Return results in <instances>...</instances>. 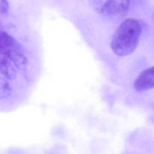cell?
Masks as SVG:
<instances>
[{"label": "cell", "mask_w": 154, "mask_h": 154, "mask_svg": "<svg viewBox=\"0 0 154 154\" xmlns=\"http://www.w3.org/2000/svg\"><path fill=\"white\" fill-rule=\"evenodd\" d=\"M0 73L9 80H13L16 76V71L13 63L7 57L0 61Z\"/></svg>", "instance_id": "5"}, {"label": "cell", "mask_w": 154, "mask_h": 154, "mask_svg": "<svg viewBox=\"0 0 154 154\" xmlns=\"http://www.w3.org/2000/svg\"><path fill=\"white\" fill-rule=\"evenodd\" d=\"M0 45L15 67L25 69L27 60L18 42L5 32L0 31Z\"/></svg>", "instance_id": "2"}, {"label": "cell", "mask_w": 154, "mask_h": 154, "mask_svg": "<svg viewBox=\"0 0 154 154\" xmlns=\"http://www.w3.org/2000/svg\"><path fill=\"white\" fill-rule=\"evenodd\" d=\"M6 57H8L6 55L5 52L3 49L2 48V47L0 45V61Z\"/></svg>", "instance_id": "8"}, {"label": "cell", "mask_w": 154, "mask_h": 154, "mask_svg": "<svg viewBox=\"0 0 154 154\" xmlns=\"http://www.w3.org/2000/svg\"><path fill=\"white\" fill-rule=\"evenodd\" d=\"M11 88L8 82L0 78V99L6 98L11 95Z\"/></svg>", "instance_id": "6"}, {"label": "cell", "mask_w": 154, "mask_h": 154, "mask_svg": "<svg viewBox=\"0 0 154 154\" xmlns=\"http://www.w3.org/2000/svg\"><path fill=\"white\" fill-rule=\"evenodd\" d=\"M130 0H107L101 5L100 11L112 17L125 14L129 8Z\"/></svg>", "instance_id": "3"}, {"label": "cell", "mask_w": 154, "mask_h": 154, "mask_svg": "<svg viewBox=\"0 0 154 154\" xmlns=\"http://www.w3.org/2000/svg\"><path fill=\"white\" fill-rule=\"evenodd\" d=\"M134 87L138 92H143L154 88V66L140 73L135 80Z\"/></svg>", "instance_id": "4"}, {"label": "cell", "mask_w": 154, "mask_h": 154, "mask_svg": "<svg viewBox=\"0 0 154 154\" xmlns=\"http://www.w3.org/2000/svg\"><path fill=\"white\" fill-rule=\"evenodd\" d=\"M142 32L140 22L134 19L125 20L115 32L111 42L114 53L125 57L134 52L139 42Z\"/></svg>", "instance_id": "1"}, {"label": "cell", "mask_w": 154, "mask_h": 154, "mask_svg": "<svg viewBox=\"0 0 154 154\" xmlns=\"http://www.w3.org/2000/svg\"><path fill=\"white\" fill-rule=\"evenodd\" d=\"M9 10L8 0H0V14L6 15Z\"/></svg>", "instance_id": "7"}]
</instances>
